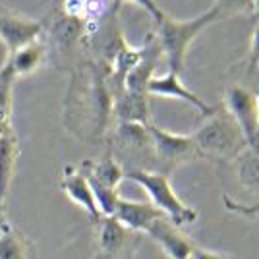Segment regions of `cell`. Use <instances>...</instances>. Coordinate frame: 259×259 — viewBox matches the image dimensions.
<instances>
[{"label":"cell","mask_w":259,"mask_h":259,"mask_svg":"<svg viewBox=\"0 0 259 259\" xmlns=\"http://www.w3.org/2000/svg\"><path fill=\"white\" fill-rule=\"evenodd\" d=\"M112 116L118 122H134L151 126V103L147 93H134L122 89L112 95Z\"/></svg>","instance_id":"5bb4252c"},{"label":"cell","mask_w":259,"mask_h":259,"mask_svg":"<svg viewBox=\"0 0 259 259\" xmlns=\"http://www.w3.org/2000/svg\"><path fill=\"white\" fill-rule=\"evenodd\" d=\"M149 134H151L153 155H155V172L170 176L182 164L201 161L192 134L190 136L174 134V132L159 128L155 124L149 126Z\"/></svg>","instance_id":"8992f818"},{"label":"cell","mask_w":259,"mask_h":259,"mask_svg":"<svg viewBox=\"0 0 259 259\" xmlns=\"http://www.w3.org/2000/svg\"><path fill=\"white\" fill-rule=\"evenodd\" d=\"M253 18L255 23H259V0H253Z\"/></svg>","instance_id":"83f0119b"},{"label":"cell","mask_w":259,"mask_h":259,"mask_svg":"<svg viewBox=\"0 0 259 259\" xmlns=\"http://www.w3.org/2000/svg\"><path fill=\"white\" fill-rule=\"evenodd\" d=\"M232 164L238 186L246 194L232 207V211L253 215L259 211V151L248 147L232 161Z\"/></svg>","instance_id":"9c48e42d"},{"label":"cell","mask_w":259,"mask_h":259,"mask_svg":"<svg viewBox=\"0 0 259 259\" xmlns=\"http://www.w3.org/2000/svg\"><path fill=\"white\" fill-rule=\"evenodd\" d=\"M14 77L8 70L0 68V116L12 118V91H14Z\"/></svg>","instance_id":"7402d4cb"},{"label":"cell","mask_w":259,"mask_h":259,"mask_svg":"<svg viewBox=\"0 0 259 259\" xmlns=\"http://www.w3.org/2000/svg\"><path fill=\"white\" fill-rule=\"evenodd\" d=\"M225 110L234 118L248 145L253 149L257 143V101L255 93L244 85H228L225 91Z\"/></svg>","instance_id":"ba28073f"},{"label":"cell","mask_w":259,"mask_h":259,"mask_svg":"<svg viewBox=\"0 0 259 259\" xmlns=\"http://www.w3.org/2000/svg\"><path fill=\"white\" fill-rule=\"evenodd\" d=\"M145 234L151 238L153 242H157V246L164 251V255L168 259H192L195 244L184 234L180 227L170 223L166 217L155 221L151 227L147 228Z\"/></svg>","instance_id":"7c38bea8"},{"label":"cell","mask_w":259,"mask_h":259,"mask_svg":"<svg viewBox=\"0 0 259 259\" xmlns=\"http://www.w3.org/2000/svg\"><path fill=\"white\" fill-rule=\"evenodd\" d=\"M112 217L118 221L120 225H124L130 230H134L138 234H145L147 228L151 227L155 221L162 219L164 215H162L157 207H153L151 203L120 197L116 211H114Z\"/></svg>","instance_id":"2e32d148"},{"label":"cell","mask_w":259,"mask_h":259,"mask_svg":"<svg viewBox=\"0 0 259 259\" xmlns=\"http://www.w3.org/2000/svg\"><path fill=\"white\" fill-rule=\"evenodd\" d=\"M192 138L199 157L213 162H232L249 147L240 126L225 108H217L213 114L205 116V120L195 128Z\"/></svg>","instance_id":"3957f363"},{"label":"cell","mask_w":259,"mask_h":259,"mask_svg":"<svg viewBox=\"0 0 259 259\" xmlns=\"http://www.w3.org/2000/svg\"><path fill=\"white\" fill-rule=\"evenodd\" d=\"M79 170L85 174L89 180L101 184L110 190H118L120 182L124 180V168L118 164V161L107 153L103 159L99 161H85L81 162Z\"/></svg>","instance_id":"ffe728a7"},{"label":"cell","mask_w":259,"mask_h":259,"mask_svg":"<svg viewBox=\"0 0 259 259\" xmlns=\"http://www.w3.org/2000/svg\"><path fill=\"white\" fill-rule=\"evenodd\" d=\"M213 8L219 14V20L232 16H253V0H215Z\"/></svg>","instance_id":"44dd1931"},{"label":"cell","mask_w":259,"mask_h":259,"mask_svg":"<svg viewBox=\"0 0 259 259\" xmlns=\"http://www.w3.org/2000/svg\"><path fill=\"white\" fill-rule=\"evenodd\" d=\"M259 68V23L251 31V43L248 51V74H255Z\"/></svg>","instance_id":"cb8c5ba5"},{"label":"cell","mask_w":259,"mask_h":259,"mask_svg":"<svg viewBox=\"0 0 259 259\" xmlns=\"http://www.w3.org/2000/svg\"><path fill=\"white\" fill-rule=\"evenodd\" d=\"M6 221V213H4V201L0 199V223Z\"/></svg>","instance_id":"f1b7e54d"},{"label":"cell","mask_w":259,"mask_h":259,"mask_svg":"<svg viewBox=\"0 0 259 259\" xmlns=\"http://www.w3.org/2000/svg\"><path fill=\"white\" fill-rule=\"evenodd\" d=\"M192 259H238V257L228 255V253H219V251H213V249L197 248V246H195L194 251H192Z\"/></svg>","instance_id":"d4e9b609"},{"label":"cell","mask_w":259,"mask_h":259,"mask_svg":"<svg viewBox=\"0 0 259 259\" xmlns=\"http://www.w3.org/2000/svg\"><path fill=\"white\" fill-rule=\"evenodd\" d=\"M43 37V22L29 20L14 12L0 10V41L8 54Z\"/></svg>","instance_id":"30bf717a"},{"label":"cell","mask_w":259,"mask_h":259,"mask_svg":"<svg viewBox=\"0 0 259 259\" xmlns=\"http://www.w3.org/2000/svg\"><path fill=\"white\" fill-rule=\"evenodd\" d=\"M18 157H20V141L12 128L0 138V199L2 201H6V195L10 192Z\"/></svg>","instance_id":"d6986e66"},{"label":"cell","mask_w":259,"mask_h":259,"mask_svg":"<svg viewBox=\"0 0 259 259\" xmlns=\"http://www.w3.org/2000/svg\"><path fill=\"white\" fill-rule=\"evenodd\" d=\"M0 259H39L35 242L8 219L0 223Z\"/></svg>","instance_id":"e0dca14e"},{"label":"cell","mask_w":259,"mask_h":259,"mask_svg":"<svg viewBox=\"0 0 259 259\" xmlns=\"http://www.w3.org/2000/svg\"><path fill=\"white\" fill-rule=\"evenodd\" d=\"M147 93L149 97L155 95V97H170V99H180L184 103L192 105L194 108H197L203 116H209L213 114L217 108L207 105L203 99L199 95H195L192 89H188L186 83L182 81V76L174 74V72H166L164 76H155L149 81L147 85Z\"/></svg>","instance_id":"4fadbf2b"},{"label":"cell","mask_w":259,"mask_h":259,"mask_svg":"<svg viewBox=\"0 0 259 259\" xmlns=\"http://www.w3.org/2000/svg\"><path fill=\"white\" fill-rule=\"evenodd\" d=\"M128 2L138 4V6H141L143 10H147V14L151 16L155 22H159V20L162 18V14H164V12L159 8V4H157L155 0H112V8H114V10H120V6H122V4H128Z\"/></svg>","instance_id":"603a6c76"},{"label":"cell","mask_w":259,"mask_h":259,"mask_svg":"<svg viewBox=\"0 0 259 259\" xmlns=\"http://www.w3.org/2000/svg\"><path fill=\"white\" fill-rule=\"evenodd\" d=\"M215 22H219V14L213 6L192 20H176L168 14H162L161 20L155 22L157 29L153 35L166 60L168 72L182 76L186 58H188L190 47L195 41V37Z\"/></svg>","instance_id":"7a4b0ae2"},{"label":"cell","mask_w":259,"mask_h":259,"mask_svg":"<svg viewBox=\"0 0 259 259\" xmlns=\"http://www.w3.org/2000/svg\"><path fill=\"white\" fill-rule=\"evenodd\" d=\"M47 56H49V53H47L43 39H37V41H33V43L25 45L22 49L8 54L2 68L8 70L14 79H18V77L29 76L33 72H37L47 62Z\"/></svg>","instance_id":"ac0fdd59"},{"label":"cell","mask_w":259,"mask_h":259,"mask_svg":"<svg viewBox=\"0 0 259 259\" xmlns=\"http://www.w3.org/2000/svg\"><path fill=\"white\" fill-rule=\"evenodd\" d=\"M8 130H12V118H4V116H0V138H2Z\"/></svg>","instance_id":"484cf974"},{"label":"cell","mask_w":259,"mask_h":259,"mask_svg":"<svg viewBox=\"0 0 259 259\" xmlns=\"http://www.w3.org/2000/svg\"><path fill=\"white\" fill-rule=\"evenodd\" d=\"M124 178L140 184L145 190V194L149 195V203L157 207L176 227H186V225H192L197 221V211L186 205L178 197L168 176L155 172V170H132V172L124 174Z\"/></svg>","instance_id":"277c9868"},{"label":"cell","mask_w":259,"mask_h":259,"mask_svg":"<svg viewBox=\"0 0 259 259\" xmlns=\"http://www.w3.org/2000/svg\"><path fill=\"white\" fill-rule=\"evenodd\" d=\"M112 157L124 168V174L132 170H155V155L149 126L118 122L112 134Z\"/></svg>","instance_id":"5b68a950"},{"label":"cell","mask_w":259,"mask_h":259,"mask_svg":"<svg viewBox=\"0 0 259 259\" xmlns=\"http://www.w3.org/2000/svg\"><path fill=\"white\" fill-rule=\"evenodd\" d=\"M64 120L66 128L83 141L97 143L107 136L112 120V93L103 64L77 66L66 95Z\"/></svg>","instance_id":"6da1fadb"},{"label":"cell","mask_w":259,"mask_h":259,"mask_svg":"<svg viewBox=\"0 0 259 259\" xmlns=\"http://www.w3.org/2000/svg\"><path fill=\"white\" fill-rule=\"evenodd\" d=\"M255 101H257V143H255V147H253V149H257L259 151V91L255 93Z\"/></svg>","instance_id":"4316f807"},{"label":"cell","mask_w":259,"mask_h":259,"mask_svg":"<svg viewBox=\"0 0 259 259\" xmlns=\"http://www.w3.org/2000/svg\"><path fill=\"white\" fill-rule=\"evenodd\" d=\"M140 242L141 234L120 225L114 217L95 223V259H134Z\"/></svg>","instance_id":"52a82bcc"},{"label":"cell","mask_w":259,"mask_h":259,"mask_svg":"<svg viewBox=\"0 0 259 259\" xmlns=\"http://www.w3.org/2000/svg\"><path fill=\"white\" fill-rule=\"evenodd\" d=\"M83 23L76 18L66 16L64 12L54 16L49 25L43 23V33H47L49 37L47 41H43L47 53L49 49H53L56 54H70L77 45L83 43Z\"/></svg>","instance_id":"8fae6325"},{"label":"cell","mask_w":259,"mask_h":259,"mask_svg":"<svg viewBox=\"0 0 259 259\" xmlns=\"http://www.w3.org/2000/svg\"><path fill=\"white\" fill-rule=\"evenodd\" d=\"M60 188H62V192L74 203H77V205L85 211L87 215H89V219L93 221V225L103 219V215H101V211H99L97 207V201L93 197V192H91V186L87 182L85 174L81 172L79 168H76V166H66L64 174H62V180H60Z\"/></svg>","instance_id":"9a60e30c"}]
</instances>
